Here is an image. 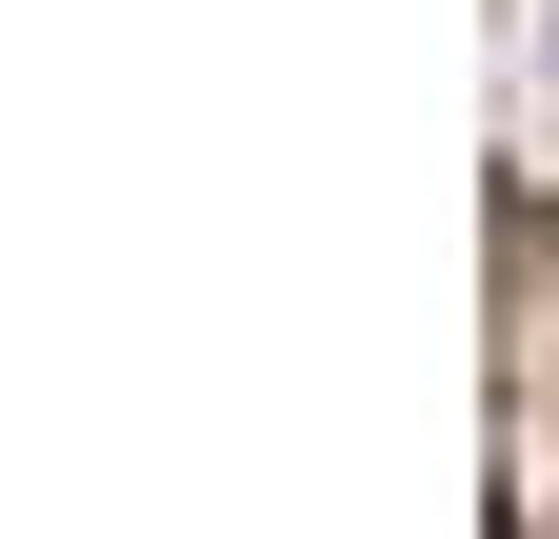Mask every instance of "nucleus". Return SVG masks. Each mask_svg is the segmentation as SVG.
I'll list each match as a JSON object with an SVG mask.
<instances>
[{
    "instance_id": "f257e3e1",
    "label": "nucleus",
    "mask_w": 559,
    "mask_h": 539,
    "mask_svg": "<svg viewBox=\"0 0 559 539\" xmlns=\"http://www.w3.org/2000/svg\"><path fill=\"white\" fill-rule=\"evenodd\" d=\"M520 539H559V420H539V480H520Z\"/></svg>"
}]
</instances>
